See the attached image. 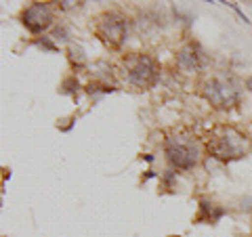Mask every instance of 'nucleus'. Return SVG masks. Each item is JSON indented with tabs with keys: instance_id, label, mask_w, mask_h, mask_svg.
<instances>
[{
	"instance_id": "39448f33",
	"label": "nucleus",
	"mask_w": 252,
	"mask_h": 237,
	"mask_svg": "<svg viewBox=\"0 0 252 237\" xmlns=\"http://www.w3.org/2000/svg\"><path fill=\"white\" fill-rule=\"evenodd\" d=\"M204 97L219 109H229L238 103V90L220 78H212L204 84Z\"/></svg>"
},
{
	"instance_id": "7ed1b4c3",
	"label": "nucleus",
	"mask_w": 252,
	"mask_h": 237,
	"mask_svg": "<svg viewBox=\"0 0 252 237\" xmlns=\"http://www.w3.org/2000/svg\"><path fill=\"white\" fill-rule=\"evenodd\" d=\"M124 67L130 84L139 86V89H152L158 82L156 63L147 55H130V57L124 59Z\"/></svg>"
},
{
	"instance_id": "f257e3e1",
	"label": "nucleus",
	"mask_w": 252,
	"mask_h": 237,
	"mask_svg": "<svg viewBox=\"0 0 252 237\" xmlns=\"http://www.w3.org/2000/svg\"><path fill=\"white\" fill-rule=\"evenodd\" d=\"M208 151L219 160H238L248 151V141L231 126H217L208 134Z\"/></svg>"
},
{
	"instance_id": "f03ea898",
	"label": "nucleus",
	"mask_w": 252,
	"mask_h": 237,
	"mask_svg": "<svg viewBox=\"0 0 252 237\" xmlns=\"http://www.w3.org/2000/svg\"><path fill=\"white\" fill-rule=\"evenodd\" d=\"M166 155L172 166H177L181 170H189L200 162L202 157V147L198 139L191 137L187 132H175L166 139Z\"/></svg>"
},
{
	"instance_id": "423d86ee",
	"label": "nucleus",
	"mask_w": 252,
	"mask_h": 237,
	"mask_svg": "<svg viewBox=\"0 0 252 237\" xmlns=\"http://www.w3.org/2000/svg\"><path fill=\"white\" fill-rule=\"evenodd\" d=\"M21 23L32 31V34H40V31L51 28V23H53V11L49 9V4L34 2V4H30L28 9H23Z\"/></svg>"
},
{
	"instance_id": "6e6552de",
	"label": "nucleus",
	"mask_w": 252,
	"mask_h": 237,
	"mask_svg": "<svg viewBox=\"0 0 252 237\" xmlns=\"http://www.w3.org/2000/svg\"><path fill=\"white\" fill-rule=\"evenodd\" d=\"M69 61H72V63H78V65H82V63L86 61L82 49H78V46H74V44L69 46Z\"/></svg>"
},
{
	"instance_id": "1a4fd4ad",
	"label": "nucleus",
	"mask_w": 252,
	"mask_h": 237,
	"mask_svg": "<svg viewBox=\"0 0 252 237\" xmlns=\"http://www.w3.org/2000/svg\"><path fill=\"white\" fill-rule=\"evenodd\" d=\"M38 46H42V49H46V51H55V46H53V42L49 40V38H42V40H38Z\"/></svg>"
},
{
	"instance_id": "20e7f679",
	"label": "nucleus",
	"mask_w": 252,
	"mask_h": 237,
	"mask_svg": "<svg viewBox=\"0 0 252 237\" xmlns=\"http://www.w3.org/2000/svg\"><path fill=\"white\" fill-rule=\"evenodd\" d=\"M94 34L103 40L109 49H118L126 38V21L118 13H101L94 19Z\"/></svg>"
},
{
	"instance_id": "9d476101",
	"label": "nucleus",
	"mask_w": 252,
	"mask_h": 237,
	"mask_svg": "<svg viewBox=\"0 0 252 237\" xmlns=\"http://www.w3.org/2000/svg\"><path fill=\"white\" fill-rule=\"evenodd\" d=\"M246 89H248V90L252 92V76H250V78H248V80H246Z\"/></svg>"
},
{
	"instance_id": "9b49d317",
	"label": "nucleus",
	"mask_w": 252,
	"mask_h": 237,
	"mask_svg": "<svg viewBox=\"0 0 252 237\" xmlns=\"http://www.w3.org/2000/svg\"><path fill=\"white\" fill-rule=\"evenodd\" d=\"M156 177V172L154 170H147V175H145V178H154Z\"/></svg>"
},
{
	"instance_id": "0eeeda50",
	"label": "nucleus",
	"mask_w": 252,
	"mask_h": 237,
	"mask_svg": "<svg viewBox=\"0 0 252 237\" xmlns=\"http://www.w3.org/2000/svg\"><path fill=\"white\" fill-rule=\"evenodd\" d=\"M177 63L183 72H195V69L202 65V55L198 53V49H195L193 44H189V46H185V49L179 51Z\"/></svg>"
}]
</instances>
